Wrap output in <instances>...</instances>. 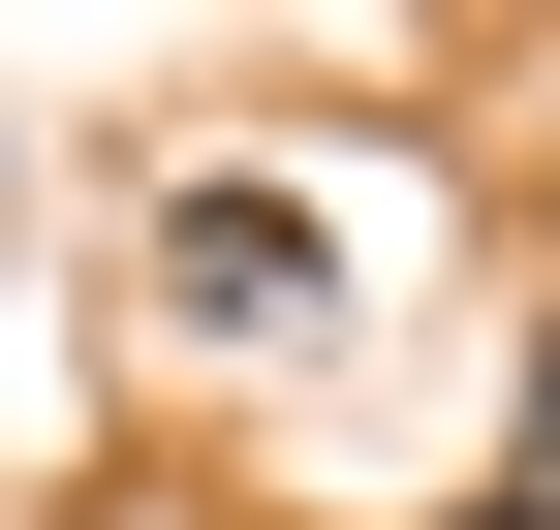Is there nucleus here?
<instances>
[{
    "label": "nucleus",
    "mask_w": 560,
    "mask_h": 530,
    "mask_svg": "<svg viewBox=\"0 0 560 530\" xmlns=\"http://www.w3.org/2000/svg\"><path fill=\"white\" fill-rule=\"evenodd\" d=\"M125 312L219 344V375H312V344H342V219H312L280 157H156V187H125Z\"/></svg>",
    "instance_id": "nucleus-1"
},
{
    "label": "nucleus",
    "mask_w": 560,
    "mask_h": 530,
    "mask_svg": "<svg viewBox=\"0 0 560 530\" xmlns=\"http://www.w3.org/2000/svg\"><path fill=\"white\" fill-rule=\"evenodd\" d=\"M499 499H529V530H560V344H529V469H499Z\"/></svg>",
    "instance_id": "nucleus-2"
},
{
    "label": "nucleus",
    "mask_w": 560,
    "mask_h": 530,
    "mask_svg": "<svg viewBox=\"0 0 560 530\" xmlns=\"http://www.w3.org/2000/svg\"><path fill=\"white\" fill-rule=\"evenodd\" d=\"M436 530H529V499H436Z\"/></svg>",
    "instance_id": "nucleus-3"
},
{
    "label": "nucleus",
    "mask_w": 560,
    "mask_h": 530,
    "mask_svg": "<svg viewBox=\"0 0 560 530\" xmlns=\"http://www.w3.org/2000/svg\"><path fill=\"white\" fill-rule=\"evenodd\" d=\"M0 187H32V157H0Z\"/></svg>",
    "instance_id": "nucleus-4"
}]
</instances>
